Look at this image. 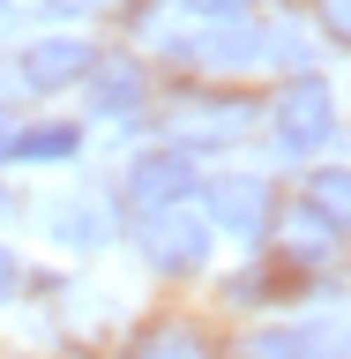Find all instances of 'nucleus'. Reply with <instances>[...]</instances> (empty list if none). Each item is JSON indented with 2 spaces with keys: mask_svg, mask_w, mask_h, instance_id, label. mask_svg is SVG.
<instances>
[{
  "mask_svg": "<svg viewBox=\"0 0 351 359\" xmlns=\"http://www.w3.org/2000/svg\"><path fill=\"white\" fill-rule=\"evenodd\" d=\"M336 135V97L322 75H299V83L277 97V157H307Z\"/></svg>",
  "mask_w": 351,
  "mask_h": 359,
  "instance_id": "1",
  "label": "nucleus"
},
{
  "mask_svg": "<svg viewBox=\"0 0 351 359\" xmlns=\"http://www.w3.org/2000/svg\"><path fill=\"white\" fill-rule=\"evenodd\" d=\"M142 255H150L157 269H172V277H187V269H202V255H209V224L187 217L179 202H165L150 217V232H142Z\"/></svg>",
  "mask_w": 351,
  "mask_h": 359,
  "instance_id": "2",
  "label": "nucleus"
},
{
  "mask_svg": "<svg viewBox=\"0 0 351 359\" xmlns=\"http://www.w3.org/2000/svg\"><path fill=\"white\" fill-rule=\"evenodd\" d=\"M128 187H135V202H142V210L187 202V195H195V157H187V150H150V157L128 172Z\"/></svg>",
  "mask_w": 351,
  "mask_h": 359,
  "instance_id": "3",
  "label": "nucleus"
},
{
  "mask_svg": "<svg viewBox=\"0 0 351 359\" xmlns=\"http://www.w3.org/2000/svg\"><path fill=\"white\" fill-rule=\"evenodd\" d=\"M209 217H217L224 232H240V240H262V232H269V187L254 172L217 180V187H209Z\"/></svg>",
  "mask_w": 351,
  "mask_h": 359,
  "instance_id": "4",
  "label": "nucleus"
},
{
  "mask_svg": "<svg viewBox=\"0 0 351 359\" xmlns=\"http://www.w3.org/2000/svg\"><path fill=\"white\" fill-rule=\"evenodd\" d=\"M90 75V45L83 38H38L22 53V83L30 90H60V83H83Z\"/></svg>",
  "mask_w": 351,
  "mask_h": 359,
  "instance_id": "5",
  "label": "nucleus"
},
{
  "mask_svg": "<svg viewBox=\"0 0 351 359\" xmlns=\"http://www.w3.org/2000/svg\"><path fill=\"white\" fill-rule=\"evenodd\" d=\"M90 75H97V90H90V97H97V112H135L142 105V67L135 60H90Z\"/></svg>",
  "mask_w": 351,
  "mask_h": 359,
  "instance_id": "6",
  "label": "nucleus"
},
{
  "mask_svg": "<svg viewBox=\"0 0 351 359\" xmlns=\"http://www.w3.org/2000/svg\"><path fill=\"white\" fill-rule=\"evenodd\" d=\"M75 142H83V135L67 128V120H53V128H15V135H8V157H30V165H60V157H75Z\"/></svg>",
  "mask_w": 351,
  "mask_h": 359,
  "instance_id": "7",
  "label": "nucleus"
},
{
  "mask_svg": "<svg viewBox=\"0 0 351 359\" xmlns=\"http://www.w3.org/2000/svg\"><path fill=\"white\" fill-rule=\"evenodd\" d=\"M307 210L329 232H351V172H314L307 180Z\"/></svg>",
  "mask_w": 351,
  "mask_h": 359,
  "instance_id": "8",
  "label": "nucleus"
},
{
  "mask_svg": "<svg viewBox=\"0 0 351 359\" xmlns=\"http://www.w3.org/2000/svg\"><path fill=\"white\" fill-rule=\"evenodd\" d=\"M284 255H291L299 269H322V262H329V224H322V217L307 210V217H299V224L284 232Z\"/></svg>",
  "mask_w": 351,
  "mask_h": 359,
  "instance_id": "9",
  "label": "nucleus"
},
{
  "mask_svg": "<svg viewBox=\"0 0 351 359\" xmlns=\"http://www.w3.org/2000/svg\"><path fill=\"white\" fill-rule=\"evenodd\" d=\"M322 344H329L322 330H262L254 337V352H322Z\"/></svg>",
  "mask_w": 351,
  "mask_h": 359,
  "instance_id": "10",
  "label": "nucleus"
},
{
  "mask_svg": "<svg viewBox=\"0 0 351 359\" xmlns=\"http://www.w3.org/2000/svg\"><path fill=\"white\" fill-rule=\"evenodd\" d=\"M195 22H217V30H240L247 22V0H179Z\"/></svg>",
  "mask_w": 351,
  "mask_h": 359,
  "instance_id": "11",
  "label": "nucleus"
},
{
  "mask_svg": "<svg viewBox=\"0 0 351 359\" xmlns=\"http://www.w3.org/2000/svg\"><path fill=\"white\" fill-rule=\"evenodd\" d=\"M142 352H202V337H187V330H150V337H142Z\"/></svg>",
  "mask_w": 351,
  "mask_h": 359,
  "instance_id": "12",
  "label": "nucleus"
},
{
  "mask_svg": "<svg viewBox=\"0 0 351 359\" xmlns=\"http://www.w3.org/2000/svg\"><path fill=\"white\" fill-rule=\"evenodd\" d=\"M45 8H53V15H112L120 0H45Z\"/></svg>",
  "mask_w": 351,
  "mask_h": 359,
  "instance_id": "13",
  "label": "nucleus"
},
{
  "mask_svg": "<svg viewBox=\"0 0 351 359\" xmlns=\"http://www.w3.org/2000/svg\"><path fill=\"white\" fill-rule=\"evenodd\" d=\"M322 22H329L336 38H344V45H351V0H322Z\"/></svg>",
  "mask_w": 351,
  "mask_h": 359,
  "instance_id": "14",
  "label": "nucleus"
},
{
  "mask_svg": "<svg viewBox=\"0 0 351 359\" xmlns=\"http://www.w3.org/2000/svg\"><path fill=\"white\" fill-rule=\"evenodd\" d=\"M15 285H22V269H15V255L0 247V299H15Z\"/></svg>",
  "mask_w": 351,
  "mask_h": 359,
  "instance_id": "15",
  "label": "nucleus"
},
{
  "mask_svg": "<svg viewBox=\"0 0 351 359\" xmlns=\"http://www.w3.org/2000/svg\"><path fill=\"white\" fill-rule=\"evenodd\" d=\"M8 135H15V120H8V112H0V157H8Z\"/></svg>",
  "mask_w": 351,
  "mask_h": 359,
  "instance_id": "16",
  "label": "nucleus"
}]
</instances>
